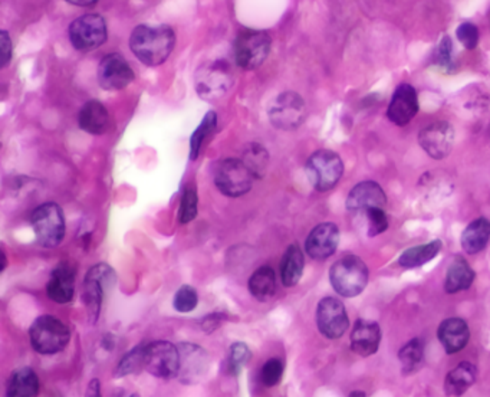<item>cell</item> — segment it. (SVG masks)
<instances>
[{
    "mask_svg": "<svg viewBox=\"0 0 490 397\" xmlns=\"http://www.w3.org/2000/svg\"><path fill=\"white\" fill-rule=\"evenodd\" d=\"M456 36L466 50H475L479 43V29L472 22H463L462 25L456 31Z\"/></svg>",
    "mask_w": 490,
    "mask_h": 397,
    "instance_id": "obj_41",
    "label": "cell"
},
{
    "mask_svg": "<svg viewBox=\"0 0 490 397\" xmlns=\"http://www.w3.org/2000/svg\"><path fill=\"white\" fill-rule=\"evenodd\" d=\"M146 370L157 379L172 380L180 374V350L168 341L146 345Z\"/></svg>",
    "mask_w": 490,
    "mask_h": 397,
    "instance_id": "obj_10",
    "label": "cell"
},
{
    "mask_svg": "<svg viewBox=\"0 0 490 397\" xmlns=\"http://www.w3.org/2000/svg\"><path fill=\"white\" fill-rule=\"evenodd\" d=\"M305 170L314 189L328 192L334 189L343 177L344 163L336 153L319 150L308 158Z\"/></svg>",
    "mask_w": 490,
    "mask_h": 397,
    "instance_id": "obj_7",
    "label": "cell"
},
{
    "mask_svg": "<svg viewBox=\"0 0 490 397\" xmlns=\"http://www.w3.org/2000/svg\"><path fill=\"white\" fill-rule=\"evenodd\" d=\"M455 128L446 121H438L424 127L419 133V145L435 160H443L452 152L455 145Z\"/></svg>",
    "mask_w": 490,
    "mask_h": 397,
    "instance_id": "obj_14",
    "label": "cell"
},
{
    "mask_svg": "<svg viewBox=\"0 0 490 397\" xmlns=\"http://www.w3.org/2000/svg\"><path fill=\"white\" fill-rule=\"evenodd\" d=\"M368 219V236L380 235L389 229V219L385 214L384 208H372L365 212Z\"/></svg>",
    "mask_w": 490,
    "mask_h": 397,
    "instance_id": "obj_39",
    "label": "cell"
},
{
    "mask_svg": "<svg viewBox=\"0 0 490 397\" xmlns=\"http://www.w3.org/2000/svg\"><path fill=\"white\" fill-rule=\"evenodd\" d=\"M305 260L304 253L301 248L297 243H292L287 246L285 250L284 258L280 262V278L282 284L287 288H292L295 285L301 281L302 274H304Z\"/></svg>",
    "mask_w": 490,
    "mask_h": 397,
    "instance_id": "obj_27",
    "label": "cell"
},
{
    "mask_svg": "<svg viewBox=\"0 0 490 397\" xmlns=\"http://www.w3.org/2000/svg\"><path fill=\"white\" fill-rule=\"evenodd\" d=\"M436 63L438 68L445 72H453L455 71V62H453V43L448 36H443L436 51Z\"/></svg>",
    "mask_w": 490,
    "mask_h": 397,
    "instance_id": "obj_38",
    "label": "cell"
},
{
    "mask_svg": "<svg viewBox=\"0 0 490 397\" xmlns=\"http://www.w3.org/2000/svg\"><path fill=\"white\" fill-rule=\"evenodd\" d=\"M249 291L259 303H268L277 292V275L270 267H260L249 278Z\"/></svg>",
    "mask_w": 490,
    "mask_h": 397,
    "instance_id": "obj_28",
    "label": "cell"
},
{
    "mask_svg": "<svg viewBox=\"0 0 490 397\" xmlns=\"http://www.w3.org/2000/svg\"><path fill=\"white\" fill-rule=\"evenodd\" d=\"M68 4L75 5V6L90 7L99 4V0H67Z\"/></svg>",
    "mask_w": 490,
    "mask_h": 397,
    "instance_id": "obj_45",
    "label": "cell"
},
{
    "mask_svg": "<svg viewBox=\"0 0 490 397\" xmlns=\"http://www.w3.org/2000/svg\"><path fill=\"white\" fill-rule=\"evenodd\" d=\"M180 350V376L184 383H194L203 376L207 369L209 355L199 345L182 343Z\"/></svg>",
    "mask_w": 490,
    "mask_h": 397,
    "instance_id": "obj_21",
    "label": "cell"
},
{
    "mask_svg": "<svg viewBox=\"0 0 490 397\" xmlns=\"http://www.w3.org/2000/svg\"><path fill=\"white\" fill-rule=\"evenodd\" d=\"M419 113V97L414 87L410 84H400L392 94L387 117L392 124L399 127L407 126Z\"/></svg>",
    "mask_w": 490,
    "mask_h": 397,
    "instance_id": "obj_17",
    "label": "cell"
},
{
    "mask_svg": "<svg viewBox=\"0 0 490 397\" xmlns=\"http://www.w3.org/2000/svg\"><path fill=\"white\" fill-rule=\"evenodd\" d=\"M134 81V71L130 63L119 53H108L102 58L99 67V82L107 91H118Z\"/></svg>",
    "mask_w": 490,
    "mask_h": 397,
    "instance_id": "obj_15",
    "label": "cell"
},
{
    "mask_svg": "<svg viewBox=\"0 0 490 397\" xmlns=\"http://www.w3.org/2000/svg\"><path fill=\"white\" fill-rule=\"evenodd\" d=\"M32 228L39 245L56 248L65 238V216L60 204L48 202L32 213Z\"/></svg>",
    "mask_w": 490,
    "mask_h": 397,
    "instance_id": "obj_5",
    "label": "cell"
},
{
    "mask_svg": "<svg viewBox=\"0 0 490 397\" xmlns=\"http://www.w3.org/2000/svg\"><path fill=\"white\" fill-rule=\"evenodd\" d=\"M438 337L448 354H456L469 343V326L462 318H448L438 326Z\"/></svg>",
    "mask_w": 490,
    "mask_h": 397,
    "instance_id": "obj_22",
    "label": "cell"
},
{
    "mask_svg": "<svg viewBox=\"0 0 490 397\" xmlns=\"http://www.w3.org/2000/svg\"><path fill=\"white\" fill-rule=\"evenodd\" d=\"M268 116L272 126L279 130H297L305 121L306 106H305L304 99L297 92H282L273 99Z\"/></svg>",
    "mask_w": 490,
    "mask_h": 397,
    "instance_id": "obj_9",
    "label": "cell"
},
{
    "mask_svg": "<svg viewBox=\"0 0 490 397\" xmlns=\"http://www.w3.org/2000/svg\"><path fill=\"white\" fill-rule=\"evenodd\" d=\"M0 53H2V62H0V67H7L12 60L14 45H12L11 36H9V33H7L6 31L0 32Z\"/></svg>",
    "mask_w": 490,
    "mask_h": 397,
    "instance_id": "obj_42",
    "label": "cell"
},
{
    "mask_svg": "<svg viewBox=\"0 0 490 397\" xmlns=\"http://www.w3.org/2000/svg\"><path fill=\"white\" fill-rule=\"evenodd\" d=\"M350 396H365L364 392H353Z\"/></svg>",
    "mask_w": 490,
    "mask_h": 397,
    "instance_id": "obj_46",
    "label": "cell"
},
{
    "mask_svg": "<svg viewBox=\"0 0 490 397\" xmlns=\"http://www.w3.org/2000/svg\"><path fill=\"white\" fill-rule=\"evenodd\" d=\"M370 271L364 260L355 255H345L336 260L329 271V281L336 294L345 298H354L364 291Z\"/></svg>",
    "mask_w": 490,
    "mask_h": 397,
    "instance_id": "obj_2",
    "label": "cell"
},
{
    "mask_svg": "<svg viewBox=\"0 0 490 397\" xmlns=\"http://www.w3.org/2000/svg\"><path fill=\"white\" fill-rule=\"evenodd\" d=\"M489 24H490V14H489Z\"/></svg>",
    "mask_w": 490,
    "mask_h": 397,
    "instance_id": "obj_47",
    "label": "cell"
},
{
    "mask_svg": "<svg viewBox=\"0 0 490 397\" xmlns=\"http://www.w3.org/2000/svg\"><path fill=\"white\" fill-rule=\"evenodd\" d=\"M252 172L239 158H224L214 169V184L228 197H240L252 189Z\"/></svg>",
    "mask_w": 490,
    "mask_h": 397,
    "instance_id": "obj_8",
    "label": "cell"
},
{
    "mask_svg": "<svg viewBox=\"0 0 490 397\" xmlns=\"http://www.w3.org/2000/svg\"><path fill=\"white\" fill-rule=\"evenodd\" d=\"M117 281L116 271L108 264L95 265L84 279L82 299L87 307L88 317L91 323H97L101 313L102 301Z\"/></svg>",
    "mask_w": 490,
    "mask_h": 397,
    "instance_id": "obj_4",
    "label": "cell"
},
{
    "mask_svg": "<svg viewBox=\"0 0 490 397\" xmlns=\"http://www.w3.org/2000/svg\"><path fill=\"white\" fill-rule=\"evenodd\" d=\"M146 370V345H137L119 360L114 376L126 377Z\"/></svg>",
    "mask_w": 490,
    "mask_h": 397,
    "instance_id": "obj_33",
    "label": "cell"
},
{
    "mask_svg": "<svg viewBox=\"0 0 490 397\" xmlns=\"http://www.w3.org/2000/svg\"><path fill=\"white\" fill-rule=\"evenodd\" d=\"M490 241V222L479 218L470 222L462 233V248L469 255H476L486 248Z\"/></svg>",
    "mask_w": 490,
    "mask_h": 397,
    "instance_id": "obj_26",
    "label": "cell"
},
{
    "mask_svg": "<svg viewBox=\"0 0 490 397\" xmlns=\"http://www.w3.org/2000/svg\"><path fill=\"white\" fill-rule=\"evenodd\" d=\"M270 45L272 41L267 32L243 29L233 46V55L238 67L246 71L259 68L269 55Z\"/></svg>",
    "mask_w": 490,
    "mask_h": 397,
    "instance_id": "obj_6",
    "label": "cell"
},
{
    "mask_svg": "<svg viewBox=\"0 0 490 397\" xmlns=\"http://www.w3.org/2000/svg\"><path fill=\"white\" fill-rule=\"evenodd\" d=\"M387 196L377 182L365 180L351 189L347 197V209L350 212H367L372 208H384Z\"/></svg>",
    "mask_w": 490,
    "mask_h": 397,
    "instance_id": "obj_19",
    "label": "cell"
},
{
    "mask_svg": "<svg viewBox=\"0 0 490 397\" xmlns=\"http://www.w3.org/2000/svg\"><path fill=\"white\" fill-rule=\"evenodd\" d=\"M80 128L92 136H101L109 127L108 109L99 101H88L78 116Z\"/></svg>",
    "mask_w": 490,
    "mask_h": 397,
    "instance_id": "obj_23",
    "label": "cell"
},
{
    "mask_svg": "<svg viewBox=\"0 0 490 397\" xmlns=\"http://www.w3.org/2000/svg\"><path fill=\"white\" fill-rule=\"evenodd\" d=\"M224 321L223 314H211L207 316L203 321H202V328H203L204 333H212V331L216 330V328L221 327V324Z\"/></svg>",
    "mask_w": 490,
    "mask_h": 397,
    "instance_id": "obj_43",
    "label": "cell"
},
{
    "mask_svg": "<svg viewBox=\"0 0 490 397\" xmlns=\"http://www.w3.org/2000/svg\"><path fill=\"white\" fill-rule=\"evenodd\" d=\"M340 245V229L333 222H324L312 229L305 242V250L312 260H324L333 257Z\"/></svg>",
    "mask_w": 490,
    "mask_h": 397,
    "instance_id": "obj_16",
    "label": "cell"
},
{
    "mask_svg": "<svg viewBox=\"0 0 490 397\" xmlns=\"http://www.w3.org/2000/svg\"><path fill=\"white\" fill-rule=\"evenodd\" d=\"M351 350L360 357H370L379 352L382 343V328L374 321H355L354 327L351 331Z\"/></svg>",
    "mask_w": 490,
    "mask_h": 397,
    "instance_id": "obj_20",
    "label": "cell"
},
{
    "mask_svg": "<svg viewBox=\"0 0 490 397\" xmlns=\"http://www.w3.org/2000/svg\"><path fill=\"white\" fill-rule=\"evenodd\" d=\"M316 326L321 335L329 340L343 337L350 327L347 309L340 299L326 297L321 299L316 308Z\"/></svg>",
    "mask_w": 490,
    "mask_h": 397,
    "instance_id": "obj_12",
    "label": "cell"
},
{
    "mask_svg": "<svg viewBox=\"0 0 490 397\" xmlns=\"http://www.w3.org/2000/svg\"><path fill=\"white\" fill-rule=\"evenodd\" d=\"M75 277L77 268L71 260H62L53 269L46 285V292L53 303L67 304L72 301L75 294Z\"/></svg>",
    "mask_w": 490,
    "mask_h": 397,
    "instance_id": "obj_18",
    "label": "cell"
},
{
    "mask_svg": "<svg viewBox=\"0 0 490 397\" xmlns=\"http://www.w3.org/2000/svg\"><path fill=\"white\" fill-rule=\"evenodd\" d=\"M441 248H443V242L440 240L424 243V245L413 246L400 255L399 265L406 269L423 267L438 257Z\"/></svg>",
    "mask_w": 490,
    "mask_h": 397,
    "instance_id": "obj_30",
    "label": "cell"
},
{
    "mask_svg": "<svg viewBox=\"0 0 490 397\" xmlns=\"http://www.w3.org/2000/svg\"><path fill=\"white\" fill-rule=\"evenodd\" d=\"M31 345L35 352L42 355L58 354L67 348L71 331L67 324L53 316H42L32 324Z\"/></svg>",
    "mask_w": 490,
    "mask_h": 397,
    "instance_id": "obj_3",
    "label": "cell"
},
{
    "mask_svg": "<svg viewBox=\"0 0 490 397\" xmlns=\"http://www.w3.org/2000/svg\"><path fill=\"white\" fill-rule=\"evenodd\" d=\"M250 359V350L245 343H235L229 350L228 369L231 374L238 376Z\"/></svg>",
    "mask_w": 490,
    "mask_h": 397,
    "instance_id": "obj_35",
    "label": "cell"
},
{
    "mask_svg": "<svg viewBox=\"0 0 490 397\" xmlns=\"http://www.w3.org/2000/svg\"><path fill=\"white\" fill-rule=\"evenodd\" d=\"M240 160L252 172L255 179H262L267 175L268 165H269V153L259 143H250V145L246 146Z\"/></svg>",
    "mask_w": 490,
    "mask_h": 397,
    "instance_id": "obj_31",
    "label": "cell"
},
{
    "mask_svg": "<svg viewBox=\"0 0 490 397\" xmlns=\"http://www.w3.org/2000/svg\"><path fill=\"white\" fill-rule=\"evenodd\" d=\"M424 343L421 338L410 340L399 353V359L403 366L404 374L416 372L423 362Z\"/></svg>",
    "mask_w": 490,
    "mask_h": 397,
    "instance_id": "obj_34",
    "label": "cell"
},
{
    "mask_svg": "<svg viewBox=\"0 0 490 397\" xmlns=\"http://www.w3.org/2000/svg\"><path fill=\"white\" fill-rule=\"evenodd\" d=\"M70 39L75 50L82 52L97 50L107 43L106 19L94 14L75 19L70 26Z\"/></svg>",
    "mask_w": 490,
    "mask_h": 397,
    "instance_id": "obj_11",
    "label": "cell"
},
{
    "mask_svg": "<svg viewBox=\"0 0 490 397\" xmlns=\"http://www.w3.org/2000/svg\"><path fill=\"white\" fill-rule=\"evenodd\" d=\"M197 304H199V296H197L196 289L190 285H183L182 288L175 292L174 301H173L175 311L190 313L196 308Z\"/></svg>",
    "mask_w": 490,
    "mask_h": 397,
    "instance_id": "obj_36",
    "label": "cell"
},
{
    "mask_svg": "<svg viewBox=\"0 0 490 397\" xmlns=\"http://www.w3.org/2000/svg\"><path fill=\"white\" fill-rule=\"evenodd\" d=\"M197 204H199L197 190L194 187H187L180 203L179 219L182 223H190L193 219H196Z\"/></svg>",
    "mask_w": 490,
    "mask_h": 397,
    "instance_id": "obj_37",
    "label": "cell"
},
{
    "mask_svg": "<svg viewBox=\"0 0 490 397\" xmlns=\"http://www.w3.org/2000/svg\"><path fill=\"white\" fill-rule=\"evenodd\" d=\"M231 87V68L224 62H214L199 71L196 77V91L200 99L216 101Z\"/></svg>",
    "mask_w": 490,
    "mask_h": 397,
    "instance_id": "obj_13",
    "label": "cell"
},
{
    "mask_svg": "<svg viewBox=\"0 0 490 397\" xmlns=\"http://www.w3.org/2000/svg\"><path fill=\"white\" fill-rule=\"evenodd\" d=\"M262 382L265 386L273 387L280 383V380L284 377V363L279 359L268 360L263 364Z\"/></svg>",
    "mask_w": 490,
    "mask_h": 397,
    "instance_id": "obj_40",
    "label": "cell"
},
{
    "mask_svg": "<svg viewBox=\"0 0 490 397\" xmlns=\"http://www.w3.org/2000/svg\"><path fill=\"white\" fill-rule=\"evenodd\" d=\"M216 127H218V114L214 113V111H209L204 116L200 126L197 127V130L193 133L192 138H190V158H192L193 162L197 160L204 141L211 134H213Z\"/></svg>",
    "mask_w": 490,
    "mask_h": 397,
    "instance_id": "obj_32",
    "label": "cell"
},
{
    "mask_svg": "<svg viewBox=\"0 0 490 397\" xmlns=\"http://www.w3.org/2000/svg\"><path fill=\"white\" fill-rule=\"evenodd\" d=\"M101 386H99V382L97 379L91 380V383L88 386V396L99 397L101 396Z\"/></svg>",
    "mask_w": 490,
    "mask_h": 397,
    "instance_id": "obj_44",
    "label": "cell"
},
{
    "mask_svg": "<svg viewBox=\"0 0 490 397\" xmlns=\"http://www.w3.org/2000/svg\"><path fill=\"white\" fill-rule=\"evenodd\" d=\"M174 45V31L167 25H140L131 33V51L147 67H157L165 62Z\"/></svg>",
    "mask_w": 490,
    "mask_h": 397,
    "instance_id": "obj_1",
    "label": "cell"
},
{
    "mask_svg": "<svg viewBox=\"0 0 490 397\" xmlns=\"http://www.w3.org/2000/svg\"><path fill=\"white\" fill-rule=\"evenodd\" d=\"M39 393V379L29 367L12 373L7 382L6 394L9 397H33Z\"/></svg>",
    "mask_w": 490,
    "mask_h": 397,
    "instance_id": "obj_29",
    "label": "cell"
},
{
    "mask_svg": "<svg viewBox=\"0 0 490 397\" xmlns=\"http://www.w3.org/2000/svg\"><path fill=\"white\" fill-rule=\"evenodd\" d=\"M475 277H476V274L473 271L472 267L467 264V260L457 255L448 267V274H446V292L448 294H456V292L469 289L473 281H475Z\"/></svg>",
    "mask_w": 490,
    "mask_h": 397,
    "instance_id": "obj_25",
    "label": "cell"
},
{
    "mask_svg": "<svg viewBox=\"0 0 490 397\" xmlns=\"http://www.w3.org/2000/svg\"><path fill=\"white\" fill-rule=\"evenodd\" d=\"M476 379V366L470 362H462L452 372H448L445 382L446 394L448 396H462L475 384Z\"/></svg>",
    "mask_w": 490,
    "mask_h": 397,
    "instance_id": "obj_24",
    "label": "cell"
}]
</instances>
